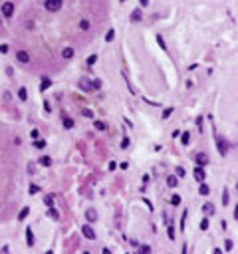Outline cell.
Returning <instances> with one entry per match:
<instances>
[{
	"instance_id": "6da1fadb",
	"label": "cell",
	"mask_w": 238,
	"mask_h": 254,
	"mask_svg": "<svg viewBox=\"0 0 238 254\" xmlns=\"http://www.w3.org/2000/svg\"><path fill=\"white\" fill-rule=\"evenodd\" d=\"M214 141H216V147H218V153H220L222 157L228 153V141L224 139V137H220V135H216L214 137Z\"/></svg>"
},
{
	"instance_id": "7a4b0ae2",
	"label": "cell",
	"mask_w": 238,
	"mask_h": 254,
	"mask_svg": "<svg viewBox=\"0 0 238 254\" xmlns=\"http://www.w3.org/2000/svg\"><path fill=\"white\" fill-rule=\"evenodd\" d=\"M0 12H2V16H4V18H12V16H14V2L6 0V2L2 4Z\"/></svg>"
},
{
	"instance_id": "3957f363",
	"label": "cell",
	"mask_w": 238,
	"mask_h": 254,
	"mask_svg": "<svg viewBox=\"0 0 238 254\" xmlns=\"http://www.w3.org/2000/svg\"><path fill=\"white\" fill-rule=\"evenodd\" d=\"M62 4H64V0H46L44 2V6L48 12H58V10L62 8Z\"/></svg>"
},
{
	"instance_id": "277c9868",
	"label": "cell",
	"mask_w": 238,
	"mask_h": 254,
	"mask_svg": "<svg viewBox=\"0 0 238 254\" xmlns=\"http://www.w3.org/2000/svg\"><path fill=\"white\" fill-rule=\"evenodd\" d=\"M82 232H83V236L87 238V240H95V238H97V234H95V230L91 228L90 224H83V226H82Z\"/></svg>"
},
{
	"instance_id": "5b68a950",
	"label": "cell",
	"mask_w": 238,
	"mask_h": 254,
	"mask_svg": "<svg viewBox=\"0 0 238 254\" xmlns=\"http://www.w3.org/2000/svg\"><path fill=\"white\" fill-rule=\"evenodd\" d=\"M193 175H195V179H197V183H202V181L206 179V173H205V169H202L200 165H197V167H195V171H193Z\"/></svg>"
},
{
	"instance_id": "8992f818",
	"label": "cell",
	"mask_w": 238,
	"mask_h": 254,
	"mask_svg": "<svg viewBox=\"0 0 238 254\" xmlns=\"http://www.w3.org/2000/svg\"><path fill=\"white\" fill-rule=\"evenodd\" d=\"M16 60H18V64H28V62H30V56H28L26 50H18L16 52Z\"/></svg>"
},
{
	"instance_id": "52a82bcc",
	"label": "cell",
	"mask_w": 238,
	"mask_h": 254,
	"mask_svg": "<svg viewBox=\"0 0 238 254\" xmlns=\"http://www.w3.org/2000/svg\"><path fill=\"white\" fill-rule=\"evenodd\" d=\"M195 161H197V165L205 167V165L208 163V155H206V153H197V155H195Z\"/></svg>"
},
{
	"instance_id": "ba28073f",
	"label": "cell",
	"mask_w": 238,
	"mask_h": 254,
	"mask_svg": "<svg viewBox=\"0 0 238 254\" xmlns=\"http://www.w3.org/2000/svg\"><path fill=\"white\" fill-rule=\"evenodd\" d=\"M62 123H64V127H66V129H72V127L75 125L74 119H72V117H67V115L64 113V111H62Z\"/></svg>"
},
{
	"instance_id": "9c48e42d",
	"label": "cell",
	"mask_w": 238,
	"mask_h": 254,
	"mask_svg": "<svg viewBox=\"0 0 238 254\" xmlns=\"http://www.w3.org/2000/svg\"><path fill=\"white\" fill-rule=\"evenodd\" d=\"M85 218H87V222H95L97 221V211L95 208H87L85 211Z\"/></svg>"
},
{
	"instance_id": "30bf717a",
	"label": "cell",
	"mask_w": 238,
	"mask_h": 254,
	"mask_svg": "<svg viewBox=\"0 0 238 254\" xmlns=\"http://www.w3.org/2000/svg\"><path fill=\"white\" fill-rule=\"evenodd\" d=\"M80 90H83V91H87V93H90V91L93 90V85H91L90 80H80Z\"/></svg>"
},
{
	"instance_id": "8fae6325",
	"label": "cell",
	"mask_w": 238,
	"mask_h": 254,
	"mask_svg": "<svg viewBox=\"0 0 238 254\" xmlns=\"http://www.w3.org/2000/svg\"><path fill=\"white\" fill-rule=\"evenodd\" d=\"M74 56H75V50L74 48H64V50H62V58H64V60H72Z\"/></svg>"
},
{
	"instance_id": "7c38bea8",
	"label": "cell",
	"mask_w": 238,
	"mask_h": 254,
	"mask_svg": "<svg viewBox=\"0 0 238 254\" xmlns=\"http://www.w3.org/2000/svg\"><path fill=\"white\" fill-rule=\"evenodd\" d=\"M26 242H28V246H34V232L30 226H26Z\"/></svg>"
},
{
	"instance_id": "4fadbf2b",
	"label": "cell",
	"mask_w": 238,
	"mask_h": 254,
	"mask_svg": "<svg viewBox=\"0 0 238 254\" xmlns=\"http://www.w3.org/2000/svg\"><path fill=\"white\" fill-rule=\"evenodd\" d=\"M90 28H91V24H90V20H87V18L80 20V30H82V32H90Z\"/></svg>"
},
{
	"instance_id": "5bb4252c",
	"label": "cell",
	"mask_w": 238,
	"mask_h": 254,
	"mask_svg": "<svg viewBox=\"0 0 238 254\" xmlns=\"http://www.w3.org/2000/svg\"><path fill=\"white\" fill-rule=\"evenodd\" d=\"M48 88H52V80H50V78H42V83H40V91H46Z\"/></svg>"
},
{
	"instance_id": "9a60e30c",
	"label": "cell",
	"mask_w": 238,
	"mask_h": 254,
	"mask_svg": "<svg viewBox=\"0 0 238 254\" xmlns=\"http://www.w3.org/2000/svg\"><path fill=\"white\" fill-rule=\"evenodd\" d=\"M141 18H143V12H141L139 8L131 12V22H141Z\"/></svg>"
},
{
	"instance_id": "2e32d148",
	"label": "cell",
	"mask_w": 238,
	"mask_h": 254,
	"mask_svg": "<svg viewBox=\"0 0 238 254\" xmlns=\"http://www.w3.org/2000/svg\"><path fill=\"white\" fill-rule=\"evenodd\" d=\"M40 165L42 167H52V157L50 155H42L40 157Z\"/></svg>"
},
{
	"instance_id": "e0dca14e",
	"label": "cell",
	"mask_w": 238,
	"mask_h": 254,
	"mask_svg": "<svg viewBox=\"0 0 238 254\" xmlns=\"http://www.w3.org/2000/svg\"><path fill=\"white\" fill-rule=\"evenodd\" d=\"M198 193H200V195H202V197H206V195H208V193H210V187H208V185H206L205 181H202V183H200V187H198Z\"/></svg>"
},
{
	"instance_id": "ac0fdd59",
	"label": "cell",
	"mask_w": 238,
	"mask_h": 254,
	"mask_svg": "<svg viewBox=\"0 0 238 254\" xmlns=\"http://www.w3.org/2000/svg\"><path fill=\"white\" fill-rule=\"evenodd\" d=\"M48 216H50V218H54V221H60V213H58L54 206H50V208H48Z\"/></svg>"
},
{
	"instance_id": "d6986e66",
	"label": "cell",
	"mask_w": 238,
	"mask_h": 254,
	"mask_svg": "<svg viewBox=\"0 0 238 254\" xmlns=\"http://www.w3.org/2000/svg\"><path fill=\"white\" fill-rule=\"evenodd\" d=\"M202 211H205L206 214H214V205L212 203H205V205H202Z\"/></svg>"
},
{
	"instance_id": "ffe728a7",
	"label": "cell",
	"mask_w": 238,
	"mask_h": 254,
	"mask_svg": "<svg viewBox=\"0 0 238 254\" xmlns=\"http://www.w3.org/2000/svg\"><path fill=\"white\" fill-rule=\"evenodd\" d=\"M93 127H95L97 131H105V129H107V125H105L103 121H99V119H95V121H93Z\"/></svg>"
},
{
	"instance_id": "44dd1931",
	"label": "cell",
	"mask_w": 238,
	"mask_h": 254,
	"mask_svg": "<svg viewBox=\"0 0 238 254\" xmlns=\"http://www.w3.org/2000/svg\"><path fill=\"white\" fill-rule=\"evenodd\" d=\"M181 143H183V145H189V143H190V133H189V131H183Z\"/></svg>"
},
{
	"instance_id": "7402d4cb",
	"label": "cell",
	"mask_w": 238,
	"mask_h": 254,
	"mask_svg": "<svg viewBox=\"0 0 238 254\" xmlns=\"http://www.w3.org/2000/svg\"><path fill=\"white\" fill-rule=\"evenodd\" d=\"M28 214H30V208H28V206H24V208H22V211L18 213V221H24Z\"/></svg>"
},
{
	"instance_id": "603a6c76",
	"label": "cell",
	"mask_w": 238,
	"mask_h": 254,
	"mask_svg": "<svg viewBox=\"0 0 238 254\" xmlns=\"http://www.w3.org/2000/svg\"><path fill=\"white\" fill-rule=\"evenodd\" d=\"M167 185L171 189H175L177 187V177H175V175H169V177H167Z\"/></svg>"
},
{
	"instance_id": "cb8c5ba5",
	"label": "cell",
	"mask_w": 238,
	"mask_h": 254,
	"mask_svg": "<svg viewBox=\"0 0 238 254\" xmlns=\"http://www.w3.org/2000/svg\"><path fill=\"white\" fill-rule=\"evenodd\" d=\"M18 97L22 99V101H26V99H28V90H26V88H20V90H18Z\"/></svg>"
},
{
	"instance_id": "d4e9b609",
	"label": "cell",
	"mask_w": 238,
	"mask_h": 254,
	"mask_svg": "<svg viewBox=\"0 0 238 254\" xmlns=\"http://www.w3.org/2000/svg\"><path fill=\"white\" fill-rule=\"evenodd\" d=\"M44 203H46V206H54V195H46V197H44Z\"/></svg>"
},
{
	"instance_id": "484cf974",
	"label": "cell",
	"mask_w": 238,
	"mask_h": 254,
	"mask_svg": "<svg viewBox=\"0 0 238 254\" xmlns=\"http://www.w3.org/2000/svg\"><path fill=\"white\" fill-rule=\"evenodd\" d=\"M208 226H210V221H208V216H205L200 221V230H208Z\"/></svg>"
},
{
	"instance_id": "4316f807",
	"label": "cell",
	"mask_w": 238,
	"mask_h": 254,
	"mask_svg": "<svg viewBox=\"0 0 238 254\" xmlns=\"http://www.w3.org/2000/svg\"><path fill=\"white\" fill-rule=\"evenodd\" d=\"M34 147L36 149H44L46 147V141L44 139H34Z\"/></svg>"
},
{
	"instance_id": "83f0119b",
	"label": "cell",
	"mask_w": 238,
	"mask_h": 254,
	"mask_svg": "<svg viewBox=\"0 0 238 254\" xmlns=\"http://www.w3.org/2000/svg\"><path fill=\"white\" fill-rule=\"evenodd\" d=\"M113 38H115V30L111 28V30H107V34H105V42H113Z\"/></svg>"
},
{
	"instance_id": "f1b7e54d",
	"label": "cell",
	"mask_w": 238,
	"mask_h": 254,
	"mask_svg": "<svg viewBox=\"0 0 238 254\" xmlns=\"http://www.w3.org/2000/svg\"><path fill=\"white\" fill-rule=\"evenodd\" d=\"M95 62H97V54H91V56L85 60V64H87V66H93Z\"/></svg>"
},
{
	"instance_id": "f546056e",
	"label": "cell",
	"mask_w": 238,
	"mask_h": 254,
	"mask_svg": "<svg viewBox=\"0 0 238 254\" xmlns=\"http://www.w3.org/2000/svg\"><path fill=\"white\" fill-rule=\"evenodd\" d=\"M82 115H83V117H87V119H93V111H91V109H87V107H85V109H82Z\"/></svg>"
},
{
	"instance_id": "4dcf8cb0",
	"label": "cell",
	"mask_w": 238,
	"mask_h": 254,
	"mask_svg": "<svg viewBox=\"0 0 238 254\" xmlns=\"http://www.w3.org/2000/svg\"><path fill=\"white\" fill-rule=\"evenodd\" d=\"M173 111H175L173 107H167V109H165V111H163V115H161V117H163V119H169V117H171V113H173Z\"/></svg>"
},
{
	"instance_id": "1f68e13d",
	"label": "cell",
	"mask_w": 238,
	"mask_h": 254,
	"mask_svg": "<svg viewBox=\"0 0 238 254\" xmlns=\"http://www.w3.org/2000/svg\"><path fill=\"white\" fill-rule=\"evenodd\" d=\"M28 193H30V195H38V193H40V187H38V185H30V191H28Z\"/></svg>"
},
{
	"instance_id": "d6a6232c",
	"label": "cell",
	"mask_w": 238,
	"mask_h": 254,
	"mask_svg": "<svg viewBox=\"0 0 238 254\" xmlns=\"http://www.w3.org/2000/svg\"><path fill=\"white\" fill-rule=\"evenodd\" d=\"M171 205L179 206V205H181V197H179V195H173V197H171Z\"/></svg>"
},
{
	"instance_id": "836d02e7",
	"label": "cell",
	"mask_w": 238,
	"mask_h": 254,
	"mask_svg": "<svg viewBox=\"0 0 238 254\" xmlns=\"http://www.w3.org/2000/svg\"><path fill=\"white\" fill-rule=\"evenodd\" d=\"M8 52H10V46L6 44V42H4V44H0V54H8Z\"/></svg>"
},
{
	"instance_id": "e575fe53",
	"label": "cell",
	"mask_w": 238,
	"mask_h": 254,
	"mask_svg": "<svg viewBox=\"0 0 238 254\" xmlns=\"http://www.w3.org/2000/svg\"><path fill=\"white\" fill-rule=\"evenodd\" d=\"M157 44L161 46L163 50H167V44H165V40H163V36H157Z\"/></svg>"
},
{
	"instance_id": "d590c367",
	"label": "cell",
	"mask_w": 238,
	"mask_h": 254,
	"mask_svg": "<svg viewBox=\"0 0 238 254\" xmlns=\"http://www.w3.org/2000/svg\"><path fill=\"white\" fill-rule=\"evenodd\" d=\"M232 240H230V238H226V240H224V250H232Z\"/></svg>"
},
{
	"instance_id": "8d00e7d4",
	"label": "cell",
	"mask_w": 238,
	"mask_h": 254,
	"mask_svg": "<svg viewBox=\"0 0 238 254\" xmlns=\"http://www.w3.org/2000/svg\"><path fill=\"white\" fill-rule=\"evenodd\" d=\"M129 143H131L129 137H123V139H121V149H127V147H129Z\"/></svg>"
},
{
	"instance_id": "74e56055",
	"label": "cell",
	"mask_w": 238,
	"mask_h": 254,
	"mask_svg": "<svg viewBox=\"0 0 238 254\" xmlns=\"http://www.w3.org/2000/svg\"><path fill=\"white\" fill-rule=\"evenodd\" d=\"M175 173H177V177H185V167H177Z\"/></svg>"
},
{
	"instance_id": "f35d334b",
	"label": "cell",
	"mask_w": 238,
	"mask_h": 254,
	"mask_svg": "<svg viewBox=\"0 0 238 254\" xmlns=\"http://www.w3.org/2000/svg\"><path fill=\"white\" fill-rule=\"evenodd\" d=\"M222 203L228 205V189H224V193H222Z\"/></svg>"
},
{
	"instance_id": "ab89813d",
	"label": "cell",
	"mask_w": 238,
	"mask_h": 254,
	"mask_svg": "<svg viewBox=\"0 0 238 254\" xmlns=\"http://www.w3.org/2000/svg\"><path fill=\"white\" fill-rule=\"evenodd\" d=\"M139 252H151V246H147V244H143V246H139Z\"/></svg>"
},
{
	"instance_id": "60d3db41",
	"label": "cell",
	"mask_w": 238,
	"mask_h": 254,
	"mask_svg": "<svg viewBox=\"0 0 238 254\" xmlns=\"http://www.w3.org/2000/svg\"><path fill=\"white\" fill-rule=\"evenodd\" d=\"M169 238L175 240V228H173V224H169Z\"/></svg>"
},
{
	"instance_id": "b9f144b4",
	"label": "cell",
	"mask_w": 238,
	"mask_h": 254,
	"mask_svg": "<svg viewBox=\"0 0 238 254\" xmlns=\"http://www.w3.org/2000/svg\"><path fill=\"white\" fill-rule=\"evenodd\" d=\"M91 85H93V90H99V88H101V82H99V80H93Z\"/></svg>"
},
{
	"instance_id": "7bdbcfd3",
	"label": "cell",
	"mask_w": 238,
	"mask_h": 254,
	"mask_svg": "<svg viewBox=\"0 0 238 254\" xmlns=\"http://www.w3.org/2000/svg\"><path fill=\"white\" fill-rule=\"evenodd\" d=\"M30 135H32V139H38V129H32Z\"/></svg>"
},
{
	"instance_id": "ee69618b",
	"label": "cell",
	"mask_w": 238,
	"mask_h": 254,
	"mask_svg": "<svg viewBox=\"0 0 238 254\" xmlns=\"http://www.w3.org/2000/svg\"><path fill=\"white\" fill-rule=\"evenodd\" d=\"M107 167H109V171H115V167H117V163H115V161H111V163L107 165Z\"/></svg>"
},
{
	"instance_id": "f6af8a7d",
	"label": "cell",
	"mask_w": 238,
	"mask_h": 254,
	"mask_svg": "<svg viewBox=\"0 0 238 254\" xmlns=\"http://www.w3.org/2000/svg\"><path fill=\"white\" fill-rule=\"evenodd\" d=\"M44 109H46V111H52V105H50L48 101H44Z\"/></svg>"
},
{
	"instance_id": "bcb514c9",
	"label": "cell",
	"mask_w": 238,
	"mask_h": 254,
	"mask_svg": "<svg viewBox=\"0 0 238 254\" xmlns=\"http://www.w3.org/2000/svg\"><path fill=\"white\" fill-rule=\"evenodd\" d=\"M8 250H10V246L6 244V246H2V250H0V252H2V254H6V252H8Z\"/></svg>"
},
{
	"instance_id": "7dc6e473",
	"label": "cell",
	"mask_w": 238,
	"mask_h": 254,
	"mask_svg": "<svg viewBox=\"0 0 238 254\" xmlns=\"http://www.w3.org/2000/svg\"><path fill=\"white\" fill-rule=\"evenodd\" d=\"M28 173H30V175H34V165H32V163L28 165Z\"/></svg>"
},
{
	"instance_id": "c3c4849f",
	"label": "cell",
	"mask_w": 238,
	"mask_h": 254,
	"mask_svg": "<svg viewBox=\"0 0 238 254\" xmlns=\"http://www.w3.org/2000/svg\"><path fill=\"white\" fill-rule=\"evenodd\" d=\"M139 4H141V6H147V4H149V0H139Z\"/></svg>"
},
{
	"instance_id": "681fc988",
	"label": "cell",
	"mask_w": 238,
	"mask_h": 254,
	"mask_svg": "<svg viewBox=\"0 0 238 254\" xmlns=\"http://www.w3.org/2000/svg\"><path fill=\"white\" fill-rule=\"evenodd\" d=\"M121 2H125V0H121Z\"/></svg>"
}]
</instances>
